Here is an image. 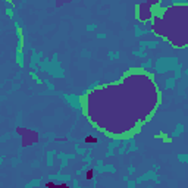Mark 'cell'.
Instances as JSON below:
<instances>
[{"mask_svg": "<svg viewBox=\"0 0 188 188\" xmlns=\"http://www.w3.org/2000/svg\"><path fill=\"white\" fill-rule=\"evenodd\" d=\"M97 141H99L97 137H94V135H87V137H85V143H87V144H96Z\"/></svg>", "mask_w": 188, "mask_h": 188, "instance_id": "6da1fadb", "label": "cell"}, {"mask_svg": "<svg viewBox=\"0 0 188 188\" xmlns=\"http://www.w3.org/2000/svg\"><path fill=\"white\" fill-rule=\"evenodd\" d=\"M44 185H46V188H55V185H56V184H55V182H52V181H49V182H46Z\"/></svg>", "mask_w": 188, "mask_h": 188, "instance_id": "277c9868", "label": "cell"}, {"mask_svg": "<svg viewBox=\"0 0 188 188\" xmlns=\"http://www.w3.org/2000/svg\"><path fill=\"white\" fill-rule=\"evenodd\" d=\"M93 175H94V171H93V169H88V171L85 172V178H87L88 181L93 179Z\"/></svg>", "mask_w": 188, "mask_h": 188, "instance_id": "3957f363", "label": "cell"}, {"mask_svg": "<svg viewBox=\"0 0 188 188\" xmlns=\"http://www.w3.org/2000/svg\"><path fill=\"white\" fill-rule=\"evenodd\" d=\"M156 137H157V138H162V140L164 141V143H171V141H172L171 137H169L168 134H164V132H160V134H157Z\"/></svg>", "mask_w": 188, "mask_h": 188, "instance_id": "7a4b0ae2", "label": "cell"}, {"mask_svg": "<svg viewBox=\"0 0 188 188\" xmlns=\"http://www.w3.org/2000/svg\"><path fill=\"white\" fill-rule=\"evenodd\" d=\"M55 188H68V185H66V184H60V185H57V184H56V185H55Z\"/></svg>", "mask_w": 188, "mask_h": 188, "instance_id": "5b68a950", "label": "cell"}]
</instances>
